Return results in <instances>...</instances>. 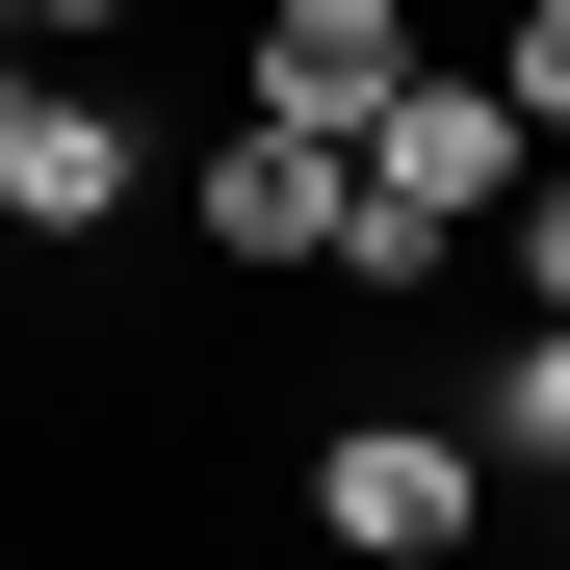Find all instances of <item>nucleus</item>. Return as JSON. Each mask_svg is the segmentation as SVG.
Segmentation results:
<instances>
[{
	"label": "nucleus",
	"mask_w": 570,
	"mask_h": 570,
	"mask_svg": "<svg viewBox=\"0 0 570 570\" xmlns=\"http://www.w3.org/2000/svg\"><path fill=\"white\" fill-rule=\"evenodd\" d=\"M466 441H493L519 493H544V466H570V312H519L493 363H466Z\"/></svg>",
	"instance_id": "423d86ee"
},
{
	"label": "nucleus",
	"mask_w": 570,
	"mask_h": 570,
	"mask_svg": "<svg viewBox=\"0 0 570 570\" xmlns=\"http://www.w3.org/2000/svg\"><path fill=\"white\" fill-rule=\"evenodd\" d=\"M130 208H156V130L105 105V78H27V130H0V234L78 259V234H130Z\"/></svg>",
	"instance_id": "39448f33"
},
{
	"label": "nucleus",
	"mask_w": 570,
	"mask_h": 570,
	"mask_svg": "<svg viewBox=\"0 0 570 570\" xmlns=\"http://www.w3.org/2000/svg\"><path fill=\"white\" fill-rule=\"evenodd\" d=\"M466 78H493V105L570 156V0H493V52H466Z\"/></svg>",
	"instance_id": "0eeeda50"
},
{
	"label": "nucleus",
	"mask_w": 570,
	"mask_h": 570,
	"mask_svg": "<svg viewBox=\"0 0 570 570\" xmlns=\"http://www.w3.org/2000/svg\"><path fill=\"white\" fill-rule=\"evenodd\" d=\"M337 181H363L337 130H259V105H234L208 156H181V208H208V259H234V285H337Z\"/></svg>",
	"instance_id": "20e7f679"
},
{
	"label": "nucleus",
	"mask_w": 570,
	"mask_h": 570,
	"mask_svg": "<svg viewBox=\"0 0 570 570\" xmlns=\"http://www.w3.org/2000/svg\"><path fill=\"white\" fill-rule=\"evenodd\" d=\"M285 493H312L337 570H466V544H493V441H466V415H337Z\"/></svg>",
	"instance_id": "f03ea898"
},
{
	"label": "nucleus",
	"mask_w": 570,
	"mask_h": 570,
	"mask_svg": "<svg viewBox=\"0 0 570 570\" xmlns=\"http://www.w3.org/2000/svg\"><path fill=\"white\" fill-rule=\"evenodd\" d=\"M234 105H259V130H337V156H363V130L415 105V0H259V27H234Z\"/></svg>",
	"instance_id": "7ed1b4c3"
},
{
	"label": "nucleus",
	"mask_w": 570,
	"mask_h": 570,
	"mask_svg": "<svg viewBox=\"0 0 570 570\" xmlns=\"http://www.w3.org/2000/svg\"><path fill=\"white\" fill-rule=\"evenodd\" d=\"M493 285H519V312H570V156H544L519 208H493Z\"/></svg>",
	"instance_id": "6e6552de"
},
{
	"label": "nucleus",
	"mask_w": 570,
	"mask_h": 570,
	"mask_svg": "<svg viewBox=\"0 0 570 570\" xmlns=\"http://www.w3.org/2000/svg\"><path fill=\"white\" fill-rule=\"evenodd\" d=\"M27 78H52V52H0V130H27Z\"/></svg>",
	"instance_id": "9d476101"
},
{
	"label": "nucleus",
	"mask_w": 570,
	"mask_h": 570,
	"mask_svg": "<svg viewBox=\"0 0 570 570\" xmlns=\"http://www.w3.org/2000/svg\"><path fill=\"white\" fill-rule=\"evenodd\" d=\"M130 27H156V0H0V52H52V78H105Z\"/></svg>",
	"instance_id": "1a4fd4ad"
},
{
	"label": "nucleus",
	"mask_w": 570,
	"mask_h": 570,
	"mask_svg": "<svg viewBox=\"0 0 570 570\" xmlns=\"http://www.w3.org/2000/svg\"><path fill=\"white\" fill-rule=\"evenodd\" d=\"M519 181H544V130H519L466 52H415V105L363 130V181H337V285H441V259H493Z\"/></svg>",
	"instance_id": "f257e3e1"
},
{
	"label": "nucleus",
	"mask_w": 570,
	"mask_h": 570,
	"mask_svg": "<svg viewBox=\"0 0 570 570\" xmlns=\"http://www.w3.org/2000/svg\"><path fill=\"white\" fill-rule=\"evenodd\" d=\"M544 570H570V466H544Z\"/></svg>",
	"instance_id": "9b49d317"
}]
</instances>
